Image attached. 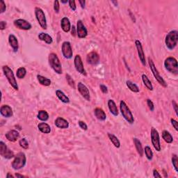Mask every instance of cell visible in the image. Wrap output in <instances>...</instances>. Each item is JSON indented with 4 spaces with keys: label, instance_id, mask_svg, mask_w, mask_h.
Listing matches in <instances>:
<instances>
[{
    "label": "cell",
    "instance_id": "1",
    "mask_svg": "<svg viewBox=\"0 0 178 178\" xmlns=\"http://www.w3.org/2000/svg\"><path fill=\"white\" fill-rule=\"evenodd\" d=\"M178 41V32L176 30H173L169 32L166 36L165 43L166 46L168 50H173L177 46Z\"/></svg>",
    "mask_w": 178,
    "mask_h": 178
},
{
    "label": "cell",
    "instance_id": "2",
    "mask_svg": "<svg viewBox=\"0 0 178 178\" xmlns=\"http://www.w3.org/2000/svg\"><path fill=\"white\" fill-rule=\"evenodd\" d=\"M49 64H50V67L52 68V70L55 72L56 73L62 74V66L60 60L58 57L54 53H51L49 55L48 57Z\"/></svg>",
    "mask_w": 178,
    "mask_h": 178
},
{
    "label": "cell",
    "instance_id": "3",
    "mask_svg": "<svg viewBox=\"0 0 178 178\" xmlns=\"http://www.w3.org/2000/svg\"><path fill=\"white\" fill-rule=\"evenodd\" d=\"M26 162V155L24 152H19L17 154L16 156H15V159L12 162V168L14 170H18L22 169L24 167Z\"/></svg>",
    "mask_w": 178,
    "mask_h": 178
},
{
    "label": "cell",
    "instance_id": "4",
    "mask_svg": "<svg viewBox=\"0 0 178 178\" xmlns=\"http://www.w3.org/2000/svg\"><path fill=\"white\" fill-rule=\"evenodd\" d=\"M120 109L123 118L130 124L134 123V119L132 111H130V108L128 107V106L126 105V103L123 100H121L120 102Z\"/></svg>",
    "mask_w": 178,
    "mask_h": 178
},
{
    "label": "cell",
    "instance_id": "5",
    "mask_svg": "<svg viewBox=\"0 0 178 178\" xmlns=\"http://www.w3.org/2000/svg\"><path fill=\"white\" fill-rule=\"evenodd\" d=\"M2 70L4 72V74L6 77L7 80L9 81V84H11V86L13 87L15 90H18V83H17V81L16 78H15L14 74H13V72L12 70L11 69L9 66H4L2 67Z\"/></svg>",
    "mask_w": 178,
    "mask_h": 178
},
{
    "label": "cell",
    "instance_id": "6",
    "mask_svg": "<svg viewBox=\"0 0 178 178\" xmlns=\"http://www.w3.org/2000/svg\"><path fill=\"white\" fill-rule=\"evenodd\" d=\"M164 66L166 70L169 73L177 75L178 74V64L176 58L174 57H168L164 61Z\"/></svg>",
    "mask_w": 178,
    "mask_h": 178
},
{
    "label": "cell",
    "instance_id": "7",
    "mask_svg": "<svg viewBox=\"0 0 178 178\" xmlns=\"http://www.w3.org/2000/svg\"><path fill=\"white\" fill-rule=\"evenodd\" d=\"M148 63H149L150 68V70H151V71H152L153 75H154L155 78L157 79V81H158L159 84L160 85H162V86L163 87H164V88H166V87H167V84H166V81H164V79L160 76L158 70H157L154 62H153L152 58H150V57L148 58Z\"/></svg>",
    "mask_w": 178,
    "mask_h": 178
},
{
    "label": "cell",
    "instance_id": "8",
    "mask_svg": "<svg viewBox=\"0 0 178 178\" xmlns=\"http://www.w3.org/2000/svg\"><path fill=\"white\" fill-rule=\"evenodd\" d=\"M35 15L36 18L38 22L41 26L43 29H47V20L46 18H45V15L44 11L39 7H36L35 8Z\"/></svg>",
    "mask_w": 178,
    "mask_h": 178
},
{
    "label": "cell",
    "instance_id": "9",
    "mask_svg": "<svg viewBox=\"0 0 178 178\" xmlns=\"http://www.w3.org/2000/svg\"><path fill=\"white\" fill-rule=\"evenodd\" d=\"M151 141L154 148L156 150L157 152L161 151V144H160V137L159 132L156 129L152 127L151 129Z\"/></svg>",
    "mask_w": 178,
    "mask_h": 178
},
{
    "label": "cell",
    "instance_id": "10",
    "mask_svg": "<svg viewBox=\"0 0 178 178\" xmlns=\"http://www.w3.org/2000/svg\"><path fill=\"white\" fill-rule=\"evenodd\" d=\"M61 51L64 58H67V59H70L73 57V50H72L70 43L68 42V41H65V42L63 43Z\"/></svg>",
    "mask_w": 178,
    "mask_h": 178
},
{
    "label": "cell",
    "instance_id": "11",
    "mask_svg": "<svg viewBox=\"0 0 178 178\" xmlns=\"http://www.w3.org/2000/svg\"><path fill=\"white\" fill-rule=\"evenodd\" d=\"M74 64H75V67L76 70L81 74V75H84L86 76V71L85 70L84 67V64H83V61L81 60V56L78 55L75 56V59H74Z\"/></svg>",
    "mask_w": 178,
    "mask_h": 178
},
{
    "label": "cell",
    "instance_id": "12",
    "mask_svg": "<svg viewBox=\"0 0 178 178\" xmlns=\"http://www.w3.org/2000/svg\"><path fill=\"white\" fill-rule=\"evenodd\" d=\"M16 27L22 30H30L31 29V24L29 22L23 19H18L13 22Z\"/></svg>",
    "mask_w": 178,
    "mask_h": 178
},
{
    "label": "cell",
    "instance_id": "13",
    "mask_svg": "<svg viewBox=\"0 0 178 178\" xmlns=\"http://www.w3.org/2000/svg\"><path fill=\"white\" fill-rule=\"evenodd\" d=\"M77 89L79 93L81 95L83 98L87 101H90V92H89L88 88L85 86V85L81 82H79L77 84Z\"/></svg>",
    "mask_w": 178,
    "mask_h": 178
},
{
    "label": "cell",
    "instance_id": "14",
    "mask_svg": "<svg viewBox=\"0 0 178 178\" xmlns=\"http://www.w3.org/2000/svg\"><path fill=\"white\" fill-rule=\"evenodd\" d=\"M77 34L79 38H84L88 35L86 28L83 24L81 20H78L77 23Z\"/></svg>",
    "mask_w": 178,
    "mask_h": 178
},
{
    "label": "cell",
    "instance_id": "15",
    "mask_svg": "<svg viewBox=\"0 0 178 178\" xmlns=\"http://www.w3.org/2000/svg\"><path fill=\"white\" fill-rule=\"evenodd\" d=\"M135 45H136V50H137L138 55H139V59H140V61H141L142 65L145 66V65H146V61H145V56L144 52H143V46H142L141 43L140 42L139 40H136Z\"/></svg>",
    "mask_w": 178,
    "mask_h": 178
},
{
    "label": "cell",
    "instance_id": "16",
    "mask_svg": "<svg viewBox=\"0 0 178 178\" xmlns=\"http://www.w3.org/2000/svg\"><path fill=\"white\" fill-rule=\"evenodd\" d=\"M87 63L90 64V65H96L99 63L100 56L99 54L95 52H91L86 56Z\"/></svg>",
    "mask_w": 178,
    "mask_h": 178
},
{
    "label": "cell",
    "instance_id": "17",
    "mask_svg": "<svg viewBox=\"0 0 178 178\" xmlns=\"http://www.w3.org/2000/svg\"><path fill=\"white\" fill-rule=\"evenodd\" d=\"M5 136L8 141L11 142H15L19 139V137H20V134H19V132L16 131V130H12L7 132Z\"/></svg>",
    "mask_w": 178,
    "mask_h": 178
},
{
    "label": "cell",
    "instance_id": "18",
    "mask_svg": "<svg viewBox=\"0 0 178 178\" xmlns=\"http://www.w3.org/2000/svg\"><path fill=\"white\" fill-rule=\"evenodd\" d=\"M0 113H1V115L5 118H10V117L13 116V110L10 106L9 105L1 106Z\"/></svg>",
    "mask_w": 178,
    "mask_h": 178
},
{
    "label": "cell",
    "instance_id": "19",
    "mask_svg": "<svg viewBox=\"0 0 178 178\" xmlns=\"http://www.w3.org/2000/svg\"><path fill=\"white\" fill-rule=\"evenodd\" d=\"M54 124H55L56 127L60 129H67L69 127V123L68 121L63 118H61V117H58L56 119Z\"/></svg>",
    "mask_w": 178,
    "mask_h": 178
},
{
    "label": "cell",
    "instance_id": "20",
    "mask_svg": "<svg viewBox=\"0 0 178 178\" xmlns=\"http://www.w3.org/2000/svg\"><path fill=\"white\" fill-rule=\"evenodd\" d=\"M61 29H63L64 32H69L71 29V24L70 22L69 19L66 17H64L61 19Z\"/></svg>",
    "mask_w": 178,
    "mask_h": 178
},
{
    "label": "cell",
    "instance_id": "21",
    "mask_svg": "<svg viewBox=\"0 0 178 178\" xmlns=\"http://www.w3.org/2000/svg\"><path fill=\"white\" fill-rule=\"evenodd\" d=\"M9 43L14 52L18 50V41L17 38L13 34H10L9 36Z\"/></svg>",
    "mask_w": 178,
    "mask_h": 178
},
{
    "label": "cell",
    "instance_id": "22",
    "mask_svg": "<svg viewBox=\"0 0 178 178\" xmlns=\"http://www.w3.org/2000/svg\"><path fill=\"white\" fill-rule=\"evenodd\" d=\"M108 107H109V111L114 116H117L118 115V110L117 106L115 105V102L113 100H108Z\"/></svg>",
    "mask_w": 178,
    "mask_h": 178
},
{
    "label": "cell",
    "instance_id": "23",
    "mask_svg": "<svg viewBox=\"0 0 178 178\" xmlns=\"http://www.w3.org/2000/svg\"><path fill=\"white\" fill-rule=\"evenodd\" d=\"M94 114L95 116L96 117V118L100 121L105 120L106 118H107V115H106L105 112L102 109H100V108H96L95 109Z\"/></svg>",
    "mask_w": 178,
    "mask_h": 178
},
{
    "label": "cell",
    "instance_id": "24",
    "mask_svg": "<svg viewBox=\"0 0 178 178\" xmlns=\"http://www.w3.org/2000/svg\"><path fill=\"white\" fill-rule=\"evenodd\" d=\"M38 38L48 45L52 44L53 42L52 38L49 34L43 33V32H41L38 34Z\"/></svg>",
    "mask_w": 178,
    "mask_h": 178
},
{
    "label": "cell",
    "instance_id": "25",
    "mask_svg": "<svg viewBox=\"0 0 178 178\" xmlns=\"http://www.w3.org/2000/svg\"><path fill=\"white\" fill-rule=\"evenodd\" d=\"M38 128L42 133L50 134L51 132V127L46 122H41L38 125Z\"/></svg>",
    "mask_w": 178,
    "mask_h": 178
},
{
    "label": "cell",
    "instance_id": "26",
    "mask_svg": "<svg viewBox=\"0 0 178 178\" xmlns=\"http://www.w3.org/2000/svg\"><path fill=\"white\" fill-rule=\"evenodd\" d=\"M133 141H134V145H135L136 150H137V152L139 153V155H140V156L143 157L144 150H143V147H142L141 141H140L138 139H136V138H134V139H133Z\"/></svg>",
    "mask_w": 178,
    "mask_h": 178
},
{
    "label": "cell",
    "instance_id": "27",
    "mask_svg": "<svg viewBox=\"0 0 178 178\" xmlns=\"http://www.w3.org/2000/svg\"><path fill=\"white\" fill-rule=\"evenodd\" d=\"M56 95L57 96V98L59 99L63 103H69L70 102V99L66 95L65 93L63 91H61V90H57L56 91Z\"/></svg>",
    "mask_w": 178,
    "mask_h": 178
},
{
    "label": "cell",
    "instance_id": "28",
    "mask_svg": "<svg viewBox=\"0 0 178 178\" xmlns=\"http://www.w3.org/2000/svg\"><path fill=\"white\" fill-rule=\"evenodd\" d=\"M37 79H38V81H39L40 84L45 86H50L51 83H52V81H51L50 79L46 78V77H43V76H42V75H37Z\"/></svg>",
    "mask_w": 178,
    "mask_h": 178
},
{
    "label": "cell",
    "instance_id": "29",
    "mask_svg": "<svg viewBox=\"0 0 178 178\" xmlns=\"http://www.w3.org/2000/svg\"><path fill=\"white\" fill-rule=\"evenodd\" d=\"M162 138L164 140V141L167 143H172L173 141V138L169 132L167 130H164L162 132Z\"/></svg>",
    "mask_w": 178,
    "mask_h": 178
},
{
    "label": "cell",
    "instance_id": "30",
    "mask_svg": "<svg viewBox=\"0 0 178 178\" xmlns=\"http://www.w3.org/2000/svg\"><path fill=\"white\" fill-rule=\"evenodd\" d=\"M108 137H109V139H110L111 142L113 143V145H114L115 147H117V148H119V147H120V141H119L118 139L115 135H113V134L109 133V134H108Z\"/></svg>",
    "mask_w": 178,
    "mask_h": 178
},
{
    "label": "cell",
    "instance_id": "31",
    "mask_svg": "<svg viewBox=\"0 0 178 178\" xmlns=\"http://www.w3.org/2000/svg\"><path fill=\"white\" fill-rule=\"evenodd\" d=\"M142 80H143V84L145 86H146V88L150 90H153V86L152 85V83H151V81H150V79L146 75H145V74H143V75H142Z\"/></svg>",
    "mask_w": 178,
    "mask_h": 178
},
{
    "label": "cell",
    "instance_id": "32",
    "mask_svg": "<svg viewBox=\"0 0 178 178\" xmlns=\"http://www.w3.org/2000/svg\"><path fill=\"white\" fill-rule=\"evenodd\" d=\"M38 118L41 121H47L49 119V114L46 111L40 110L38 113Z\"/></svg>",
    "mask_w": 178,
    "mask_h": 178
},
{
    "label": "cell",
    "instance_id": "33",
    "mask_svg": "<svg viewBox=\"0 0 178 178\" xmlns=\"http://www.w3.org/2000/svg\"><path fill=\"white\" fill-rule=\"evenodd\" d=\"M126 84H127V86L128 87V88L130 89L131 91L134 92V93H139V87L136 86L135 84H134L133 82H132L131 81H127Z\"/></svg>",
    "mask_w": 178,
    "mask_h": 178
},
{
    "label": "cell",
    "instance_id": "34",
    "mask_svg": "<svg viewBox=\"0 0 178 178\" xmlns=\"http://www.w3.org/2000/svg\"><path fill=\"white\" fill-rule=\"evenodd\" d=\"M26 74V69L23 67H21L20 68H18V70H17V73H16V76L19 79H23L24 77H25Z\"/></svg>",
    "mask_w": 178,
    "mask_h": 178
},
{
    "label": "cell",
    "instance_id": "35",
    "mask_svg": "<svg viewBox=\"0 0 178 178\" xmlns=\"http://www.w3.org/2000/svg\"><path fill=\"white\" fill-rule=\"evenodd\" d=\"M144 150H145V156H146L147 159L149 161L152 160L153 157V152L150 147L149 146H145Z\"/></svg>",
    "mask_w": 178,
    "mask_h": 178
},
{
    "label": "cell",
    "instance_id": "36",
    "mask_svg": "<svg viewBox=\"0 0 178 178\" xmlns=\"http://www.w3.org/2000/svg\"><path fill=\"white\" fill-rule=\"evenodd\" d=\"M1 156H2L4 158L7 159H10L13 158V157H14V153H13V151H11V150L8 148Z\"/></svg>",
    "mask_w": 178,
    "mask_h": 178
},
{
    "label": "cell",
    "instance_id": "37",
    "mask_svg": "<svg viewBox=\"0 0 178 178\" xmlns=\"http://www.w3.org/2000/svg\"><path fill=\"white\" fill-rule=\"evenodd\" d=\"M172 164H173L175 171L178 172V158L176 155H173V156H172Z\"/></svg>",
    "mask_w": 178,
    "mask_h": 178
},
{
    "label": "cell",
    "instance_id": "38",
    "mask_svg": "<svg viewBox=\"0 0 178 178\" xmlns=\"http://www.w3.org/2000/svg\"><path fill=\"white\" fill-rule=\"evenodd\" d=\"M19 145H20V147L25 150L29 148V143H28L27 140L24 139V138L20 140V141H19Z\"/></svg>",
    "mask_w": 178,
    "mask_h": 178
},
{
    "label": "cell",
    "instance_id": "39",
    "mask_svg": "<svg viewBox=\"0 0 178 178\" xmlns=\"http://www.w3.org/2000/svg\"><path fill=\"white\" fill-rule=\"evenodd\" d=\"M66 80H67L68 84L70 86L73 88H75V81L73 80V78H72L71 76L70 75H68V74H66Z\"/></svg>",
    "mask_w": 178,
    "mask_h": 178
},
{
    "label": "cell",
    "instance_id": "40",
    "mask_svg": "<svg viewBox=\"0 0 178 178\" xmlns=\"http://www.w3.org/2000/svg\"><path fill=\"white\" fill-rule=\"evenodd\" d=\"M7 149H8V147H7L5 143L3 141H0V155H2Z\"/></svg>",
    "mask_w": 178,
    "mask_h": 178
},
{
    "label": "cell",
    "instance_id": "41",
    "mask_svg": "<svg viewBox=\"0 0 178 178\" xmlns=\"http://www.w3.org/2000/svg\"><path fill=\"white\" fill-rule=\"evenodd\" d=\"M6 9V6L3 0H0V13H3L5 12Z\"/></svg>",
    "mask_w": 178,
    "mask_h": 178
},
{
    "label": "cell",
    "instance_id": "42",
    "mask_svg": "<svg viewBox=\"0 0 178 178\" xmlns=\"http://www.w3.org/2000/svg\"><path fill=\"white\" fill-rule=\"evenodd\" d=\"M54 9L56 13H58V12H59L60 6H59V2H58V1H57V0L54 1Z\"/></svg>",
    "mask_w": 178,
    "mask_h": 178
},
{
    "label": "cell",
    "instance_id": "43",
    "mask_svg": "<svg viewBox=\"0 0 178 178\" xmlns=\"http://www.w3.org/2000/svg\"><path fill=\"white\" fill-rule=\"evenodd\" d=\"M68 3H69V6L70 8L73 11H75L77 9L76 4H75V1H74V0H70L69 1H68Z\"/></svg>",
    "mask_w": 178,
    "mask_h": 178
},
{
    "label": "cell",
    "instance_id": "44",
    "mask_svg": "<svg viewBox=\"0 0 178 178\" xmlns=\"http://www.w3.org/2000/svg\"><path fill=\"white\" fill-rule=\"evenodd\" d=\"M147 105L148 106L149 109H150L151 111H153L155 109V106L154 104H153V102H152V100H150V99L147 100Z\"/></svg>",
    "mask_w": 178,
    "mask_h": 178
},
{
    "label": "cell",
    "instance_id": "45",
    "mask_svg": "<svg viewBox=\"0 0 178 178\" xmlns=\"http://www.w3.org/2000/svg\"><path fill=\"white\" fill-rule=\"evenodd\" d=\"M78 124H79V127H80L83 130H88V126H87V125L84 122V121H81V120L79 121Z\"/></svg>",
    "mask_w": 178,
    "mask_h": 178
},
{
    "label": "cell",
    "instance_id": "46",
    "mask_svg": "<svg viewBox=\"0 0 178 178\" xmlns=\"http://www.w3.org/2000/svg\"><path fill=\"white\" fill-rule=\"evenodd\" d=\"M170 121H171L172 125L173 126V127L175 128V130H176V131H178V122L175 120H174V119H173V118H172L171 120H170Z\"/></svg>",
    "mask_w": 178,
    "mask_h": 178
},
{
    "label": "cell",
    "instance_id": "47",
    "mask_svg": "<svg viewBox=\"0 0 178 178\" xmlns=\"http://www.w3.org/2000/svg\"><path fill=\"white\" fill-rule=\"evenodd\" d=\"M100 90H102V92L103 93H108V89H107V87L105 86V85L104 84H101L100 86Z\"/></svg>",
    "mask_w": 178,
    "mask_h": 178
},
{
    "label": "cell",
    "instance_id": "48",
    "mask_svg": "<svg viewBox=\"0 0 178 178\" xmlns=\"http://www.w3.org/2000/svg\"><path fill=\"white\" fill-rule=\"evenodd\" d=\"M6 22L4 21L0 22V29L4 30L6 29Z\"/></svg>",
    "mask_w": 178,
    "mask_h": 178
},
{
    "label": "cell",
    "instance_id": "49",
    "mask_svg": "<svg viewBox=\"0 0 178 178\" xmlns=\"http://www.w3.org/2000/svg\"><path fill=\"white\" fill-rule=\"evenodd\" d=\"M153 176H154L155 177H159V178H161L162 177V175H160L158 171L156 169H155L154 170H153Z\"/></svg>",
    "mask_w": 178,
    "mask_h": 178
},
{
    "label": "cell",
    "instance_id": "50",
    "mask_svg": "<svg viewBox=\"0 0 178 178\" xmlns=\"http://www.w3.org/2000/svg\"><path fill=\"white\" fill-rule=\"evenodd\" d=\"M172 103H173V107H174V109H175L176 115H178V113H177V103H176L175 101H174V100H173Z\"/></svg>",
    "mask_w": 178,
    "mask_h": 178
},
{
    "label": "cell",
    "instance_id": "51",
    "mask_svg": "<svg viewBox=\"0 0 178 178\" xmlns=\"http://www.w3.org/2000/svg\"><path fill=\"white\" fill-rule=\"evenodd\" d=\"M79 4H80L81 8L85 9V6H86V1H85L84 0H79Z\"/></svg>",
    "mask_w": 178,
    "mask_h": 178
},
{
    "label": "cell",
    "instance_id": "52",
    "mask_svg": "<svg viewBox=\"0 0 178 178\" xmlns=\"http://www.w3.org/2000/svg\"><path fill=\"white\" fill-rule=\"evenodd\" d=\"M76 29H75V26H73V27H72V31H71V34L72 36H76Z\"/></svg>",
    "mask_w": 178,
    "mask_h": 178
},
{
    "label": "cell",
    "instance_id": "53",
    "mask_svg": "<svg viewBox=\"0 0 178 178\" xmlns=\"http://www.w3.org/2000/svg\"><path fill=\"white\" fill-rule=\"evenodd\" d=\"M15 176H16V177H24V175H20V174H18V173L15 174Z\"/></svg>",
    "mask_w": 178,
    "mask_h": 178
},
{
    "label": "cell",
    "instance_id": "54",
    "mask_svg": "<svg viewBox=\"0 0 178 178\" xmlns=\"http://www.w3.org/2000/svg\"><path fill=\"white\" fill-rule=\"evenodd\" d=\"M6 177H7V178H9V177H11V178H13V177H14V176L12 175H11V174H10V173H9L7 174V175H6Z\"/></svg>",
    "mask_w": 178,
    "mask_h": 178
},
{
    "label": "cell",
    "instance_id": "55",
    "mask_svg": "<svg viewBox=\"0 0 178 178\" xmlns=\"http://www.w3.org/2000/svg\"><path fill=\"white\" fill-rule=\"evenodd\" d=\"M111 2H112L113 4H114L115 6H118V1H111Z\"/></svg>",
    "mask_w": 178,
    "mask_h": 178
},
{
    "label": "cell",
    "instance_id": "56",
    "mask_svg": "<svg viewBox=\"0 0 178 178\" xmlns=\"http://www.w3.org/2000/svg\"><path fill=\"white\" fill-rule=\"evenodd\" d=\"M61 2L62 4H67L68 1H67V0H66V1H63V0H61Z\"/></svg>",
    "mask_w": 178,
    "mask_h": 178
}]
</instances>
